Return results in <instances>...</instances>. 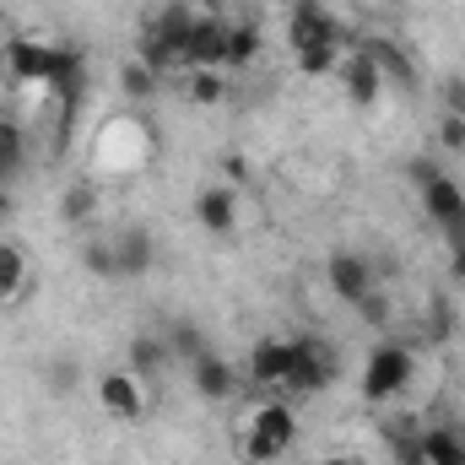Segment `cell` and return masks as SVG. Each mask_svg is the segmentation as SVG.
<instances>
[{"label":"cell","instance_id":"obj_21","mask_svg":"<svg viewBox=\"0 0 465 465\" xmlns=\"http://www.w3.org/2000/svg\"><path fill=\"white\" fill-rule=\"evenodd\" d=\"M93 217H98V190H93V184L60 190V223H65V228H87Z\"/></svg>","mask_w":465,"mask_h":465},{"label":"cell","instance_id":"obj_27","mask_svg":"<svg viewBox=\"0 0 465 465\" xmlns=\"http://www.w3.org/2000/svg\"><path fill=\"white\" fill-rule=\"evenodd\" d=\"M249 60H260V33H254L249 22H232V27H228V60H223V71H228V65H249Z\"/></svg>","mask_w":465,"mask_h":465},{"label":"cell","instance_id":"obj_36","mask_svg":"<svg viewBox=\"0 0 465 465\" xmlns=\"http://www.w3.org/2000/svg\"><path fill=\"white\" fill-rule=\"evenodd\" d=\"M0 22H5V0H0Z\"/></svg>","mask_w":465,"mask_h":465},{"label":"cell","instance_id":"obj_19","mask_svg":"<svg viewBox=\"0 0 465 465\" xmlns=\"http://www.w3.org/2000/svg\"><path fill=\"white\" fill-rule=\"evenodd\" d=\"M22 287H27V249L0 238V303H11Z\"/></svg>","mask_w":465,"mask_h":465},{"label":"cell","instance_id":"obj_31","mask_svg":"<svg viewBox=\"0 0 465 465\" xmlns=\"http://www.w3.org/2000/svg\"><path fill=\"white\" fill-rule=\"evenodd\" d=\"M439 173H444V168H439V163H433V157H411V163H406V179H411V184H417V190H422V184H433V179H439Z\"/></svg>","mask_w":465,"mask_h":465},{"label":"cell","instance_id":"obj_15","mask_svg":"<svg viewBox=\"0 0 465 465\" xmlns=\"http://www.w3.org/2000/svg\"><path fill=\"white\" fill-rule=\"evenodd\" d=\"M114 260H119V282L124 276H146L152 260H157V243L146 228H119L114 232Z\"/></svg>","mask_w":465,"mask_h":465},{"label":"cell","instance_id":"obj_2","mask_svg":"<svg viewBox=\"0 0 465 465\" xmlns=\"http://www.w3.org/2000/svg\"><path fill=\"white\" fill-rule=\"evenodd\" d=\"M406 384H411V351L395 347V341L368 351V362H362V401L384 406V401L406 395Z\"/></svg>","mask_w":465,"mask_h":465},{"label":"cell","instance_id":"obj_5","mask_svg":"<svg viewBox=\"0 0 465 465\" xmlns=\"http://www.w3.org/2000/svg\"><path fill=\"white\" fill-rule=\"evenodd\" d=\"M292 362H298V341H287V336H265V341H254L243 373H249V384H260V390H287Z\"/></svg>","mask_w":465,"mask_h":465},{"label":"cell","instance_id":"obj_8","mask_svg":"<svg viewBox=\"0 0 465 465\" xmlns=\"http://www.w3.org/2000/svg\"><path fill=\"white\" fill-rule=\"evenodd\" d=\"M325 282H331V292H336L341 303H351V309L379 287V282H373V265H368L362 254H351V249H336V254L325 260Z\"/></svg>","mask_w":465,"mask_h":465},{"label":"cell","instance_id":"obj_34","mask_svg":"<svg viewBox=\"0 0 465 465\" xmlns=\"http://www.w3.org/2000/svg\"><path fill=\"white\" fill-rule=\"evenodd\" d=\"M320 465H362V460H357V455H325Z\"/></svg>","mask_w":465,"mask_h":465},{"label":"cell","instance_id":"obj_23","mask_svg":"<svg viewBox=\"0 0 465 465\" xmlns=\"http://www.w3.org/2000/svg\"><path fill=\"white\" fill-rule=\"evenodd\" d=\"M168 357H173V347H168V341H157V336H135V341H130V351H124V368H130V373H157Z\"/></svg>","mask_w":465,"mask_h":465},{"label":"cell","instance_id":"obj_24","mask_svg":"<svg viewBox=\"0 0 465 465\" xmlns=\"http://www.w3.org/2000/svg\"><path fill=\"white\" fill-rule=\"evenodd\" d=\"M119 93H124L130 104H146V98L157 93V71H152L146 60H124V65H119Z\"/></svg>","mask_w":465,"mask_h":465},{"label":"cell","instance_id":"obj_3","mask_svg":"<svg viewBox=\"0 0 465 465\" xmlns=\"http://www.w3.org/2000/svg\"><path fill=\"white\" fill-rule=\"evenodd\" d=\"M336 373H341V357H336V347H331V341L303 336V341H298V362H292L287 390H292V395H320L325 384H336Z\"/></svg>","mask_w":465,"mask_h":465},{"label":"cell","instance_id":"obj_1","mask_svg":"<svg viewBox=\"0 0 465 465\" xmlns=\"http://www.w3.org/2000/svg\"><path fill=\"white\" fill-rule=\"evenodd\" d=\"M298 444V411L287 401H265L249 411V422L238 428V450L249 465H276Z\"/></svg>","mask_w":465,"mask_h":465},{"label":"cell","instance_id":"obj_12","mask_svg":"<svg viewBox=\"0 0 465 465\" xmlns=\"http://www.w3.org/2000/svg\"><path fill=\"white\" fill-rule=\"evenodd\" d=\"M54 60H60V49L54 44H38V38H11L5 44V71L16 82H49L54 76Z\"/></svg>","mask_w":465,"mask_h":465},{"label":"cell","instance_id":"obj_35","mask_svg":"<svg viewBox=\"0 0 465 465\" xmlns=\"http://www.w3.org/2000/svg\"><path fill=\"white\" fill-rule=\"evenodd\" d=\"M184 5H195V11H212V5H217V0H184Z\"/></svg>","mask_w":465,"mask_h":465},{"label":"cell","instance_id":"obj_11","mask_svg":"<svg viewBox=\"0 0 465 465\" xmlns=\"http://www.w3.org/2000/svg\"><path fill=\"white\" fill-rule=\"evenodd\" d=\"M195 223L212 238H232L238 232V190L232 184H206L195 195Z\"/></svg>","mask_w":465,"mask_h":465},{"label":"cell","instance_id":"obj_20","mask_svg":"<svg viewBox=\"0 0 465 465\" xmlns=\"http://www.w3.org/2000/svg\"><path fill=\"white\" fill-rule=\"evenodd\" d=\"M422 465H465V433H455V428L422 433Z\"/></svg>","mask_w":465,"mask_h":465},{"label":"cell","instance_id":"obj_29","mask_svg":"<svg viewBox=\"0 0 465 465\" xmlns=\"http://www.w3.org/2000/svg\"><path fill=\"white\" fill-rule=\"evenodd\" d=\"M439 146H444V152H465V114L439 119Z\"/></svg>","mask_w":465,"mask_h":465},{"label":"cell","instance_id":"obj_18","mask_svg":"<svg viewBox=\"0 0 465 465\" xmlns=\"http://www.w3.org/2000/svg\"><path fill=\"white\" fill-rule=\"evenodd\" d=\"M22 168H27V141H22V130L11 119H0V190L16 184Z\"/></svg>","mask_w":465,"mask_h":465},{"label":"cell","instance_id":"obj_16","mask_svg":"<svg viewBox=\"0 0 465 465\" xmlns=\"http://www.w3.org/2000/svg\"><path fill=\"white\" fill-rule=\"evenodd\" d=\"M49 87H54V98H60V109H65V114H76V109H82V98H87V71H82V54H76V49H60Z\"/></svg>","mask_w":465,"mask_h":465},{"label":"cell","instance_id":"obj_17","mask_svg":"<svg viewBox=\"0 0 465 465\" xmlns=\"http://www.w3.org/2000/svg\"><path fill=\"white\" fill-rule=\"evenodd\" d=\"M135 60H146L157 76H163V71H184V54L157 33V22H141V49H135Z\"/></svg>","mask_w":465,"mask_h":465},{"label":"cell","instance_id":"obj_14","mask_svg":"<svg viewBox=\"0 0 465 465\" xmlns=\"http://www.w3.org/2000/svg\"><path fill=\"white\" fill-rule=\"evenodd\" d=\"M357 49H362V54L379 65L384 87H390V82H395V87H417V65L406 60V49H401V44H390V38H362Z\"/></svg>","mask_w":465,"mask_h":465},{"label":"cell","instance_id":"obj_30","mask_svg":"<svg viewBox=\"0 0 465 465\" xmlns=\"http://www.w3.org/2000/svg\"><path fill=\"white\" fill-rule=\"evenodd\" d=\"M357 314H362V320H368V325H390V303H384V292H379V287H373V292H368V298H362V303H357Z\"/></svg>","mask_w":465,"mask_h":465},{"label":"cell","instance_id":"obj_6","mask_svg":"<svg viewBox=\"0 0 465 465\" xmlns=\"http://www.w3.org/2000/svg\"><path fill=\"white\" fill-rule=\"evenodd\" d=\"M417 195H422V212L444 228V238H450V243H460V238H465V190H460V184H455L450 173H439V179H433V184H422Z\"/></svg>","mask_w":465,"mask_h":465},{"label":"cell","instance_id":"obj_26","mask_svg":"<svg viewBox=\"0 0 465 465\" xmlns=\"http://www.w3.org/2000/svg\"><path fill=\"white\" fill-rule=\"evenodd\" d=\"M298 71H303V76H336V71H341V44L298 49Z\"/></svg>","mask_w":465,"mask_h":465},{"label":"cell","instance_id":"obj_32","mask_svg":"<svg viewBox=\"0 0 465 465\" xmlns=\"http://www.w3.org/2000/svg\"><path fill=\"white\" fill-rule=\"evenodd\" d=\"M444 114H465V76H444Z\"/></svg>","mask_w":465,"mask_h":465},{"label":"cell","instance_id":"obj_13","mask_svg":"<svg viewBox=\"0 0 465 465\" xmlns=\"http://www.w3.org/2000/svg\"><path fill=\"white\" fill-rule=\"evenodd\" d=\"M341 87H347V98L357 109H373L379 93H384V76H379V65H373L362 49H351L347 60H341Z\"/></svg>","mask_w":465,"mask_h":465},{"label":"cell","instance_id":"obj_9","mask_svg":"<svg viewBox=\"0 0 465 465\" xmlns=\"http://www.w3.org/2000/svg\"><path fill=\"white\" fill-rule=\"evenodd\" d=\"M190 384H195V395L201 401H212V406H223V401H232L238 395V368H232L228 357H217V351H201L195 362H190Z\"/></svg>","mask_w":465,"mask_h":465},{"label":"cell","instance_id":"obj_25","mask_svg":"<svg viewBox=\"0 0 465 465\" xmlns=\"http://www.w3.org/2000/svg\"><path fill=\"white\" fill-rule=\"evenodd\" d=\"M82 265L93 271V276H109V282H119V260H114V238H87L82 243Z\"/></svg>","mask_w":465,"mask_h":465},{"label":"cell","instance_id":"obj_4","mask_svg":"<svg viewBox=\"0 0 465 465\" xmlns=\"http://www.w3.org/2000/svg\"><path fill=\"white\" fill-rule=\"evenodd\" d=\"M98 406H104L114 422H141V417H146V384H141V373H130V368H104V373H98Z\"/></svg>","mask_w":465,"mask_h":465},{"label":"cell","instance_id":"obj_33","mask_svg":"<svg viewBox=\"0 0 465 465\" xmlns=\"http://www.w3.org/2000/svg\"><path fill=\"white\" fill-rule=\"evenodd\" d=\"M450 276L465 282V238H460V243H450Z\"/></svg>","mask_w":465,"mask_h":465},{"label":"cell","instance_id":"obj_10","mask_svg":"<svg viewBox=\"0 0 465 465\" xmlns=\"http://www.w3.org/2000/svg\"><path fill=\"white\" fill-rule=\"evenodd\" d=\"M228 27L232 22H223V16H201L195 33H190V44H184V71H201V65L223 71V60H228Z\"/></svg>","mask_w":465,"mask_h":465},{"label":"cell","instance_id":"obj_22","mask_svg":"<svg viewBox=\"0 0 465 465\" xmlns=\"http://www.w3.org/2000/svg\"><path fill=\"white\" fill-rule=\"evenodd\" d=\"M184 93H190V104H195V109H217V104L228 98V76H223V71H212V65H201V71H190Z\"/></svg>","mask_w":465,"mask_h":465},{"label":"cell","instance_id":"obj_7","mask_svg":"<svg viewBox=\"0 0 465 465\" xmlns=\"http://www.w3.org/2000/svg\"><path fill=\"white\" fill-rule=\"evenodd\" d=\"M287 44H292V54H298V49H314V44H341V27H336V16H331L320 0H292Z\"/></svg>","mask_w":465,"mask_h":465},{"label":"cell","instance_id":"obj_28","mask_svg":"<svg viewBox=\"0 0 465 465\" xmlns=\"http://www.w3.org/2000/svg\"><path fill=\"white\" fill-rule=\"evenodd\" d=\"M168 347H173V357H179V362H195L201 351H212V347H206V336H201L195 325H173V336H168Z\"/></svg>","mask_w":465,"mask_h":465}]
</instances>
